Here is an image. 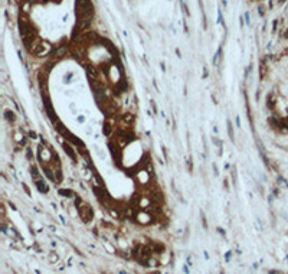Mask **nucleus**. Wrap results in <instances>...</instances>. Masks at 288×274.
<instances>
[{
    "label": "nucleus",
    "mask_w": 288,
    "mask_h": 274,
    "mask_svg": "<svg viewBox=\"0 0 288 274\" xmlns=\"http://www.w3.org/2000/svg\"><path fill=\"white\" fill-rule=\"evenodd\" d=\"M75 204H76V208H78V211H79V215H81L82 221H84V222H89V221L92 219V216H94L92 208H91L88 204H84L82 199H79V198L75 199Z\"/></svg>",
    "instance_id": "1"
},
{
    "label": "nucleus",
    "mask_w": 288,
    "mask_h": 274,
    "mask_svg": "<svg viewBox=\"0 0 288 274\" xmlns=\"http://www.w3.org/2000/svg\"><path fill=\"white\" fill-rule=\"evenodd\" d=\"M35 185H36V188H38V191H39L40 193H48V192H49V188H48V185L45 183V182H43L42 179H38V180L35 182Z\"/></svg>",
    "instance_id": "2"
},
{
    "label": "nucleus",
    "mask_w": 288,
    "mask_h": 274,
    "mask_svg": "<svg viewBox=\"0 0 288 274\" xmlns=\"http://www.w3.org/2000/svg\"><path fill=\"white\" fill-rule=\"evenodd\" d=\"M63 147H65V152L68 153V156H71V159H72V160H76V154H75V152H74L72 146H69V144L63 143Z\"/></svg>",
    "instance_id": "3"
},
{
    "label": "nucleus",
    "mask_w": 288,
    "mask_h": 274,
    "mask_svg": "<svg viewBox=\"0 0 288 274\" xmlns=\"http://www.w3.org/2000/svg\"><path fill=\"white\" fill-rule=\"evenodd\" d=\"M5 117L9 120V123H13V121H15V118H16V117H15V113H12V111H6Z\"/></svg>",
    "instance_id": "4"
},
{
    "label": "nucleus",
    "mask_w": 288,
    "mask_h": 274,
    "mask_svg": "<svg viewBox=\"0 0 288 274\" xmlns=\"http://www.w3.org/2000/svg\"><path fill=\"white\" fill-rule=\"evenodd\" d=\"M59 193H61V195H63V196H69V198H71V196H74V192H72V191H69V189H61V191H59Z\"/></svg>",
    "instance_id": "5"
},
{
    "label": "nucleus",
    "mask_w": 288,
    "mask_h": 274,
    "mask_svg": "<svg viewBox=\"0 0 288 274\" xmlns=\"http://www.w3.org/2000/svg\"><path fill=\"white\" fill-rule=\"evenodd\" d=\"M228 133H229L231 139L233 140V139H235V134H233V129H232V124H231V121H228Z\"/></svg>",
    "instance_id": "6"
},
{
    "label": "nucleus",
    "mask_w": 288,
    "mask_h": 274,
    "mask_svg": "<svg viewBox=\"0 0 288 274\" xmlns=\"http://www.w3.org/2000/svg\"><path fill=\"white\" fill-rule=\"evenodd\" d=\"M49 260H51L52 262H55V261H58L59 258H58V255H56L55 252H51V254H49Z\"/></svg>",
    "instance_id": "7"
},
{
    "label": "nucleus",
    "mask_w": 288,
    "mask_h": 274,
    "mask_svg": "<svg viewBox=\"0 0 288 274\" xmlns=\"http://www.w3.org/2000/svg\"><path fill=\"white\" fill-rule=\"evenodd\" d=\"M72 76H74V74H72V72H71V74H66V75H65V79H63V81H65V82L68 84V82H71V81H72V79H71Z\"/></svg>",
    "instance_id": "8"
},
{
    "label": "nucleus",
    "mask_w": 288,
    "mask_h": 274,
    "mask_svg": "<svg viewBox=\"0 0 288 274\" xmlns=\"http://www.w3.org/2000/svg\"><path fill=\"white\" fill-rule=\"evenodd\" d=\"M140 218H148V216H147L146 214H141ZM140 222H141V224H147V222H150V221H148V219H140Z\"/></svg>",
    "instance_id": "9"
},
{
    "label": "nucleus",
    "mask_w": 288,
    "mask_h": 274,
    "mask_svg": "<svg viewBox=\"0 0 288 274\" xmlns=\"http://www.w3.org/2000/svg\"><path fill=\"white\" fill-rule=\"evenodd\" d=\"M218 20H219L221 25H223V16H222V12H221V10L218 12Z\"/></svg>",
    "instance_id": "10"
},
{
    "label": "nucleus",
    "mask_w": 288,
    "mask_h": 274,
    "mask_svg": "<svg viewBox=\"0 0 288 274\" xmlns=\"http://www.w3.org/2000/svg\"><path fill=\"white\" fill-rule=\"evenodd\" d=\"M76 120H78V123H84V121H85V117H84V116H78Z\"/></svg>",
    "instance_id": "11"
},
{
    "label": "nucleus",
    "mask_w": 288,
    "mask_h": 274,
    "mask_svg": "<svg viewBox=\"0 0 288 274\" xmlns=\"http://www.w3.org/2000/svg\"><path fill=\"white\" fill-rule=\"evenodd\" d=\"M29 136H30V139H36V133L35 131H29Z\"/></svg>",
    "instance_id": "12"
}]
</instances>
